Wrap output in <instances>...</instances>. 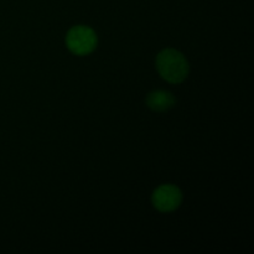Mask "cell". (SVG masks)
<instances>
[{
  "label": "cell",
  "instance_id": "cell-1",
  "mask_svg": "<svg viewBox=\"0 0 254 254\" xmlns=\"http://www.w3.org/2000/svg\"><path fill=\"white\" fill-rule=\"evenodd\" d=\"M155 64L159 74L170 83L184 82L190 71L188 60L175 49H165L159 52Z\"/></svg>",
  "mask_w": 254,
  "mask_h": 254
},
{
  "label": "cell",
  "instance_id": "cell-2",
  "mask_svg": "<svg viewBox=\"0 0 254 254\" xmlns=\"http://www.w3.org/2000/svg\"><path fill=\"white\" fill-rule=\"evenodd\" d=\"M97 35L93 29L83 25L73 26L66 36V45L72 54L77 56H86L94 51L97 46Z\"/></svg>",
  "mask_w": 254,
  "mask_h": 254
},
{
  "label": "cell",
  "instance_id": "cell-3",
  "mask_svg": "<svg viewBox=\"0 0 254 254\" xmlns=\"http://www.w3.org/2000/svg\"><path fill=\"white\" fill-rule=\"evenodd\" d=\"M154 207L160 212H173L178 210L183 201V193L175 185H161L153 192Z\"/></svg>",
  "mask_w": 254,
  "mask_h": 254
},
{
  "label": "cell",
  "instance_id": "cell-4",
  "mask_svg": "<svg viewBox=\"0 0 254 254\" xmlns=\"http://www.w3.org/2000/svg\"><path fill=\"white\" fill-rule=\"evenodd\" d=\"M145 103L151 111L166 112L176 104V98L168 91H154L146 96Z\"/></svg>",
  "mask_w": 254,
  "mask_h": 254
}]
</instances>
